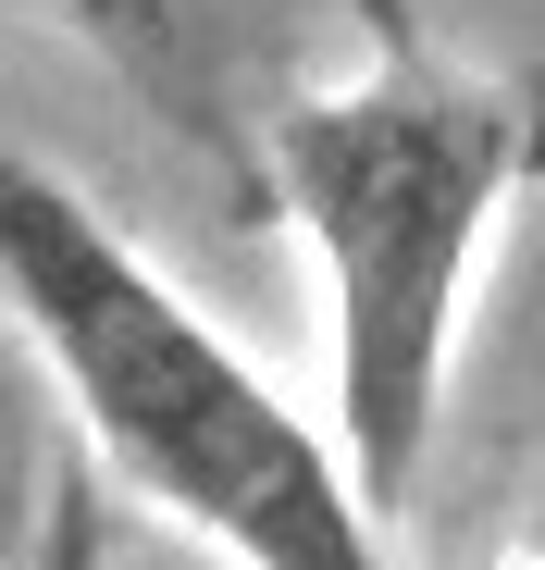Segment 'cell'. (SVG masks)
Returning a JSON list of instances; mask_svg holds the SVG:
<instances>
[{"mask_svg":"<svg viewBox=\"0 0 545 570\" xmlns=\"http://www.w3.org/2000/svg\"><path fill=\"white\" fill-rule=\"evenodd\" d=\"M496 570H545V497H533V509H521V533H508V546H496Z\"/></svg>","mask_w":545,"mask_h":570,"instance_id":"cell-5","label":"cell"},{"mask_svg":"<svg viewBox=\"0 0 545 570\" xmlns=\"http://www.w3.org/2000/svg\"><path fill=\"white\" fill-rule=\"evenodd\" d=\"M62 38H87L161 137H187L199 174L224 186L236 212H260V112L248 100V0H38Z\"/></svg>","mask_w":545,"mask_h":570,"instance_id":"cell-3","label":"cell"},{"mask_svg":"<svg viewBox=\"0 0 545 570\" xmlns=\"http://www.w3.org/2000/svg\"><path fill=\"white\" fill-rule=\"evenodd\" d=\"M26 570H112V509H100V484H87V459L50 471V509L26 533Z\"/></svg>","mask_w":545,"mask_h":570,"instance_id":"cell-4","label":"cell"},{"mask_svg":"<svg viewBox=\"0 0 545 570\" xmlns=\"http://www.w3.org/2000/svg\"><path fill=\"white\" fill-rule=\"evenodd\" d=\"M0 311L50 360L87 459L174 533H199L236 570H397L335 434L298 422L211 335V311L174 298L112 236V212L75 199L13 137H0Z\"/></svg>","mask_w":545,"mask_h":570,"instance_id":"cell-2","label":"cell"},{"mask_svg":"<svg viewBox=\"0 0 545 570\" xmlns=\"http://www.w3.org/2000/svg\"><path fill=\"white\" fill-rule=\"evenodd\" d=\"M533 174H545V87L459 75L409 38L260 112V212H286L323 261V347H335L323 434L385 533L434 459L472 273Z\"/></svg>","mask_w":545,"mask_h":570,"instance_id":"cell-1","label":"cell"}]
</instances>
